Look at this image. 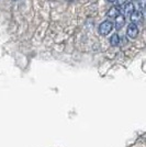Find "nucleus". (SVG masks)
<instances>
[{"label": "nucleus", "instance_id": "nucleus-10", "mask_svg": "<svg viewBox=\"0 0 146 147\" xmlns=\"http://www.w3.org/2000/svg\"><path fill=\"white\" fill-rule=\"evenodd\" d=\"M132 1H136V0H132ZM137 1H139V0H137Z\"/></svg>", "mask_w": 146, "mask_h": 147}, {"label": "nucleus", "instance_id": "nucleus-7", "mask_svg": "<svg viewBox=\"0 0 146 147\" xmlns=\"http://www.w3.org/2000/svg\"><path fill=\"white\" fill-rule=\"evenodd\" d=\"M119 43H120V37L116 33H114L110 38V44H111V46H118Z\"/></svg>", "mask_w": 146, "mask_h": 147}, {"label": "nucleus", "instance_id": "nucleus-2", "mask_svg": "<svg viewBox=\"0 0 146 147\" xmlns=\"http://www.w3.org/2000/svg\"><path fill=\"white\" fill-rule=\"evenodd\" d=\"M126 34L130 38H136L139 35V28L136 24L133 23H130L128 26V30H126Z\"/></svg>", "mask_w": 146, "mask_h": 147}, {"label": "nucleus", "instance_id": "nucleus-6", "mask_svg": "<svg viewBox=\"0 0 146 147\" xmlns=\"http://www.w3.org/2000/svg\"><path fill=\"white\" fill-rule=\"evenodd\" d=\"M120 10H119V8L118 7H112V8H110L109 11H108V17L109 18H114L116 19V16H119L120 14Z\"/></svg>", "mask_w": 146, "mask_h": 147}, {"label": "nucleus", "instance_id": "nucleus-5", "mask_svg": "<svg viewBox=\"0 0 146 147\" xmlns=\"http://www.w3.org/2000/svg\"><path fill=\"white\" fill-rule=\"evenodd\" d=\"M134 11V5L132 3V1H126L124 3V12L128 16H131V13Z\"/></svg>", "mask_w": 146, "mask_h": 147}, {"label": "nucleus", "instance_id": "nucleus-3", "mask_svg": "<svg viewBox=\"0 0 146 147\" xmlns=\"http://www.w3.org/2000/svg\"><path fill=\"white\" fill-rule=\"evenodd\" d=\"M130 17H131L132 23H133V24H136L137 22L142 21V11H140V10H134L133 12L131 13Z\"/></svg>", "mask_w": 146, "mask_h": 147}, {"label": "nucleus", "instance_id": "nucleus-9", "mask_svg": "<svg viewBox=\"0 0 146 147\" xmlns=\"http://www.w3.org/2000/svg\"><path fill=\"white\" fill-rule=\"evenodd\" d=\"M109 2H114V1H116V0H108Z\"/></svg>", "mask_w": 146, "mask_h": 147}, {"label": "nucleus", "instance_id": "nucleus-4", "mask_svg": "<svg viewBox=\"0 0 146 147\" xmlns=\"http://www.w3.org/2000/svg\"><path fill=\"white\" fill-rule=\"evenodd\" d=\"M116 30H121L122 28L125 24V18L122 16V14H119L116 17Z\"/></svg>", "mask_w": 146, "mask_h": 147}, {"label": "nucleus", "instance_id": "nucleus-8", "mask_svg": "<svg viewBox=\"0 0 146 147\" xmlns=\"http://www.w3.org/2000/svg\"><path fill=\"white\" fill-rule=\"evenodd\" d=\"M126 2V0H119V6H122V5H124Z\"/></svg>", "mask_w": 146, "mask_h": 147}, {"label": "nucleus", "instance_id": "nucleus-1", "mask_svg": "<svg viewBox=\"0 0 146 147\" xmlns=\"http://www.w3.org/2000/svg\"><path fill=\"white\" fill-rule=\"evenodd\" d=\"M99 34L100 35H102V36H105V35H108L110 34V32L113 30V23L111 22V21H103L101 24L99 25Z\"/></svg>", "mask_w": 146, "mask_h": 147}]
</instances>
